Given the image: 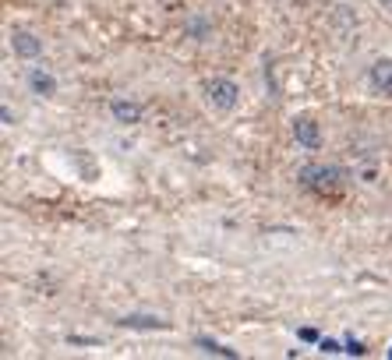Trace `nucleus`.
Here are the masks:
<instances>
[{
    "mask_svg": "<svg viewBox=\"0 0 392 360\" xmlns=\"http://www.w3.org/2000/svg\"><path fill=\"white\" fill-rule=\"evenodd\" d=\"M343 170L339 166H325V163H311V166H300L297 180L307 187V191H318V194H332L339 184H343Z\"/></svg>",
    "mask_w": 392,
    "mask_h": 360,
    "instance_id": "nucleus-1",
    "label": "nucleus"
},
{
    "mask_svg": "<svg viewBox=\"0 0 392 360\" xmlns=\"http://www.w3.org/2000/svg\"><path fill=\"white\" fill-rule=\"evenodd\" d=\"M205 103H209L212 110H219V113L237 110V103H240L237 82H230V78H209V82H205Z\"/></svg>",
    "mask_w": 392,
    "mask_h": 360,
    "instance_id": "nucleus-2",
    "label": "nucleus"
},
{
    "mask_svg": "<svg viewBox=\"0 0 392 360\" xmlns=\"http://www.w3.org/2000/svg\"><path fill=\"white\" fill-rule=\"evenodd\" d=\"M293 138H297V145H304V149H321V131H318V124L311 120V117H293Z\"/></svg>",
    "mask_w": 392,
    "mask_h": 360,
    "instance_id": "nucleus-3",
    "label": "nucleus"
},
{
    "mask_svg": "<svg viewBox=\"0 0 392 360\" xmlns=\"http://www.w3.org/2000/svg\"><path fill=\"white\" fill-rule=\"evenodd\" d=\"M11 46H15V54L25 57V61H32V57L43 54V39H36L29 29H15V32H11Z\"/></svg>",
    "mask_w": 392,
    "mask_h": 360,
    "instance_id": "nucleus-4",
    "label": "nucleus"
},
{
    "mask_svg": "<svg viewBox=\"0 0 392 360\" xmlns=\"http://www.w3.org/2000/svg\"><path fill=\"white\" fill-rule=\"evenodd\" d=\"M110 117H114L117 124H138V120H142V106H138L135 99L117 96V99H110Z\"/></svg>",
    "mask_w": 392,
    "mask_h": 360,
    "instance_id": "nucleus-5",
    "label": "nucleus"
},
{
    "mask_svg": "<svg viewBox=\"0 0 392 360\" xmlns=\"http://www.w3.org/2000/svg\"><path fill=\"white\" fill-rule=\"evenodd\" d=\"M367 82L381 92V96H392V61H374L371 64V71H367Z\"/></svg>",
    "mask_w": 392,
    "mask_h": 360,
    "instance_id": "nucleus-6",
    "label": "nucleus"
},
{
    "mask_svg": "<svg viewBox=\"0 0 392 360\" xmlns=\"http://www.w3.org/2000/svg\"><path fill=\"white\" fill-rule=\"evenodd\" d=\"M29 89H32L36 96H54V92H57V82H54V75H50L47 68H32V71H29Z\"/></svg>",
    "mask_w": 392,
    "mask_h": 360,
    "instance_id": "nucleus-7",
    "label": "nucleus"
},
{
    "mask_svg": "<svg viewBox=\"0 0 392 360\" xmlns=\"http://www.w3.org/2000/svg\"><path fill=\"white\" fill-rule=\"evenodd\" d=\"M121 325H128V328H166V321H159V318H138V314H128Z\"/></svg>",
    "mask_w": 392,
    "mask_h": 360,
    "instance_id": "nucleus-8",
    "label": "nucleus"
},
{
    "mask_svg": "<svg viewBox=\"0 0 392 360\" xmlns=\"http://www.w3.org/2000/svg\"><path fill=\"white\" fill-rule=\"evenodd\" d=\"M202 346H205L209 353H219V356H233V349H226V346H216V342H209V339H202Z\"/></svg>",
    "mask_w": 392,
    "mask_h": 360,
    "instance_id": "nucleus-9",
    "label": "nucleus"
},
{
    "mask_svg": "<svg viewBox=\"0 0 392 360\" xmlns=\"http://www.w3.org/2000/svg\"><path fill=\"white\" fill-rule=\"evenodd\" d=\"M346 353H353V356H360V353H364V346H360L357 339H350V342H346Z\"/></svg>",
    "mask_w": 392,
    "mask_h": 360,
    "instance_id": "nucleus-10",
    "label": "nucleus"
},
{
    "mask_svg": "<svg viewBox=\"0 0 392 360\" xmlns=\"http://www.w3.org/2000/svg\"><path fill=\"white\" fill-rule=\"evenodd\" d=\"M321 349H325V353H339V346H336L332 339H325V342H321Z\"/></svg>",
    "mask_w": 392,
    "mask_h": 360,
    "instance_id": "nucleus-11",
    "label": "nucleus"
},
{
    "mask_svg": "<svg viewBox=\"0 0 392 360\" xmlns=\"http://www.w3.org/2000/svg\"><path fill=\"white\" fill-rule=\"evenodd\" d=\"M388 356H392V349H388Z\"/></svg>",
    "mask_w": 392,
    "mask_h": 360,
    "instance_id": "nucleus-12",
    "label": "nucleus"
}]
</instances>
